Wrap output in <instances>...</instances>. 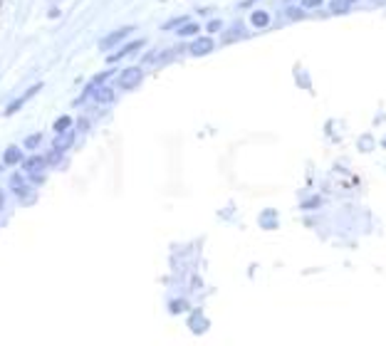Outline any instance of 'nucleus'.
I'll return each instance as SVG.
<instances>
[{
	"mask_svg": "<svg viewBox=\"0 0 386 346\" xmlns=\"http://www.w3.org/2000/svg\"><path fill=\"white\" fill-rule=\"evenodd\" d=\"M72 116H67V114H62L55 119V124H52V129H55V134H62V131H70L72 129Z\"/></svg>",
	"mask_w": 386,
	"mask_h": 346,
	"instance_id": "nucleus-13",
	"label": "nucleus"
},
{
	"mask_svg": "<svg viewBox=\"0 0 386 346\" xmlns=\"http://www.w3.org/2000/svg\"><path fill=\"white\" fill-rule=\"evenodd\" d=\"M347 8H349L347 0H334L332 3V13H347Z\"/></svg>",
	"mask_w": 386,
	"mask_h": 346,
	"instance_id": "nucleus-18",
	"label": "nucleus"
},
{
	"mask_svg": "<svg viewBox=\"0 0 386 346\" xmlns=\"http://www.w3.org/2000/svg\"><path fill=\"white\" fill-rule=\"evenodd\" d=\"M20 166H22V173H25V176H30V173L45 171V168H47V161H45V156L33 154V156H27V158H22Z\"/></svg>",
	"mask_w": 386,
	"mask_h": 346,
	"instance_id": "nucleus-8",
	"label": "nucleus"
},
{
	"mask_svg": "<svg viewBox=\"0 0 386 346\" xmlns=\"http://www.w3.org/2000/svg\"><path fill=\"white\" fill-rule=\"evenodd\" d=\"M77 129H79V131H87V129H89V121H87V119H79Z\"/></svg>",
	"mask_w": 386,
	"mask_h": 346,
	"instance_id": "nucleus-23",
	"label": "nucleus"
},
{
	"mask_svg": "<svg viewBox=\"0 0 386 346\" xmlns=\"http://www.w3.org/2000/svg\"><path fill=\"white\" fill-rule=\"evenodd\" d=\"M72 144H75V131L70 129V131H62V134L55 136V141H52V149H57V151H62V154H65V151H67Z\"/></svg>",
	"mask_w": 386,
	"mask_h": 346,
	"instance_id": "nucleus-11",
	"label": "nucleus"
},
{
	"mask_svg": "<svg viewBox=\"0 0 386 346\" xmlns=\"http://www.w3.org/2000/svg\"><path fill=\"white\" fill-rule=\"evenodd\" d=\"M319 5H322V0H302V8H319Z\"/></svg>",
	"mask_w": 386,
	"mask_h": 346,
	"instance_id": "nucleus-21",
	"label": "nucleus"
},
{
	"mask_svg": "<svg viewBox=\"0 0 386 346\" xmlns=\"http://www.w3.org/2000/svg\"><path fill=\"white\" fill-rule=\"evenodd\" d=\"M114 77H116V72H114V70H104V72H99V75H94V77H92V79H89V82H87V87L82 89V94H79L77 99L72 101V104H75V107H82V104H87V101L92 99V94H94V92H96V89H99V87H104V84H109V79H114Z\"/></svg>",
	"mask_w": 386,
	"mask_h": 346,
	"instance_id": "nucleus-2",
	"label": "nucleus"
},
{
	"mask_svg": "<svg viewBox=\"0 0 386 346\" xmlns=\"http://www.w3.org/2000/svg\"><path fill=\"white\" fill-rule=\"evenodd\" d=\"M10 188L15 191V195H18L20 200H27V203L35 200L33 183H27V178H22V173H13V176H10Z\"/></svg>",
	"mask_w": 386,
	"mask_h": 346,
	"instance_id": "nucleus-6",
	"label": "nucleus"
},
{
	"mask_svg": "<svg viewBox=\"0 0 386 346\" xmlns=\"http://www.w3.org/2000/svg\"><path fill=\"white\" fill-rule=\"evenodd\" d=\"M38 92H42V82H35V84H30V87H27V89L22 92V96H18V99H13V101H10V104L5 107V112H3V114H5V116L18 114L20 109H22V107H25V104H27V101H30L33 96L38 94Z\"/></svg>",
	"mask_w": 386,
	"mask_h": 346,
	"instance_id": "nucleus-5",
	"label": "nucleus"
},
{
	"mask_svg": "<svg viewBox=\"0 0 386 346\" xmlns=\"http://www.w3.org/2000/svg\"><path fill=\"white\" fill-rule=\"evenodd\" d=\"M27 181H30L33 186H42V183H45V171L30 173V176H27Z\"/></svg>",
	"mask_w": 386,
	"mask_h": 346,
	"instance_id": "nucleus-17",
	"label": "nucleus"
},
{
	"mask_svg": "<svg viewBox=\"0 0 386 346\" xmlns=\"http://www.w3.org/2000/svg\"><path fill=\"white\" fill-rule=\"evenodd\" d=\"M156 59H158V52H156V50H151V52H146V55L141 57V64H154Z\"/></svg>",
	"mask_w": 386,
	"mask_h": 346,
	"instance_id": "nucleus-19",
	"label": "nucleus"
},
{
	"mask_svg": "<svg viewBox=\"0 0 386 346\" xmlns=\"http://www.w3.org/2000/svg\"><path fill=\"white\" fill-rule=\"evenodd\" d=\"M20 161H22V149L15 146V144H10V146L3 151V166H18Z\"/></svg>",
	"mask_w": 386,
	"mask_h": 346,
	"instance_id": "nucleus-10",
	"label": "nucleus"
},
{
	"mask_svg": "<svg viewBox=\"0 0 386 346\" xmlns=\"http://www.w3.org/2000/svg\"><path fill=\"white\" fill-rule=\"evenodd\" d=\"M252 3H258V0H243V3H240V8H250Z\"/></svg>",
	"mask_w": 386,
	"mask_h": 346,
	"instance_id": "nucleus-24",
	"label": "nucleus"
},
{
	"mask_svg": "<svg viewBox=\"0 0 386 346\" xmlns=\"http://www.w3.org/2000/svg\"><path fill=\"white\" fill-rule=\"evenodd\" d=\"M134 32H136L134 25H124V27H116V30H112L107 38L99 40V50H102V52H112V50H116L121 42H126V38H129V35H134Z\"/></svg>",
	"mask_w": 386,
	"mask_h": 346,
	"instance_id": "nucleus-4",
	"label": "nucleus"
},
{
	"mask_svg": "<svg viewBox=\"0 0 386 346\" xmlns=\"http://www.w3.org/2000/svg\"><path fill=\"white\" fill-rule=\"evenodd\" d=\"M144 45H146V40H144V38L129 40V42H121L116 50H112V52H109V57H104V59H107V64L112 67V64H116V62H121V59H126V57H132V55H136V52H139Z\"/></svg>",
	"mask_w": 386,
	"mask_h": 346,
	"instance_id": "nucleus-3",
	"label": "nucleus"
},
{
	"mask_svg": "<svg viewBox=\"0 0 386 346\" xmlns=\"http://www.w3.org/2000/svg\"><path fill=\"white\" fill-rule=\"evenodd\" d=\"M40 144H42V134H30L25 141H22V149H27V151H35Z\"/></svg>",
	"mask_w": 386,
	"mask_h": 346,
	"instance_id": "nucleus-15",
	"label": "nucleus"
},
{
	"mask_svg": "<svg viewBox=\"0 0 386 346\" xmlns=\"http://www.w3.org/2000/svg\"><path fill=\"white\" fill-rule=\"evenodd\" d=\"M250 25L252 27H268L270 25V15L265 10H255L250 15Z\"/></svg>",
	"mask_w": 386,
	"mask_h": 346,
	"instance_id": "nucleus-14",
	"label": "nucleus"
},
{
	"mask_svg": "<svg viewBox=\"0 0 386 346\" xmlns=\"http://www.w3.org/2000/svg\"><path fill=\"white\" fill-rule=\"evenodd\" d=\"M183 22H188V18H186V15H181V18H171L169 22H164V25H161V30H178Z\"/></svg>",
	"mask_w": 386,
	"mask_h": 346,
	"instance_id": "nucleus-16",
	"label": "nucleus"
},
{
	"mask_svg": "<svg viewBox=\"0 0 386 346\" xmlns=\"http://www.w3.org/2000/svg\"><path fill=\"white\" fill-rule=\"evenodd\" d=\"M290 18L292 20H302L305 18V10H290Z\"/></svg>",
	"mask_w": 386,
	"mask_h": 346,
	"instance_id": "nucleus-22",
	"label": "nucleus"
},
{
	"mask_svg": "<svg viewBox=\"0 0 386 346\" xmlns=\"http://www.w3.org/2000/svg\"><path fill=\"white\" fill-rule=\"evenodd\" d=\"M186 50H188L191 57H206V55H211L215 50V42H213V38H196Z\"/></svg>",
	"mask_w": 386,
	"mask_h": 346,
	"instance_id": "nucleus-7",
	"label": "nucleus"
},
{
	"mask_svg": "<svg viewBox=\"0 0 386 346\" xmlns=\"http://www.w3.org/2000/svg\"><path fill=\"white\" fill-rule=\"evenodd\" d=\"M347 3H357V0H347Z\"/></svg>",
	"mask_w": 386,
	"mask_h": 346,
	"instance_id": "nucleus-26",
	"label": "nucleus"
},
{
	"mask_svg": "<svg viewBox=\"0 0 386 346\" xmlns=\"http://www.w3.org/2000/svg\"><path fill=\"white\" fill-rule=\"evenodd\" d=\"M198 32H201V25H198V22H191V20H188V22H183V25L176 30V35H178V38H196Z\"/></svg>",
	"mask_w": 386,
	"mask_h": 346,
	"instance_id": "nucleus-12",
	"label": "nucleus"
},
{
	"mask_svg": "<svg viewBox=\"0 0 386 346\" xmlns=\"http://www.w3.org/2000/svg\"><path fill=\"white\" fill-rule=\"evenodd\" d=\"M220 27H223V22H220V20H211V22H208V25H206V30H208V32H218V30H220Z\"/></svg>",
	"mask_w": 386,
	"mask_h": 346,
	"instance_id": "nucleus-20",
	"label": "nucleus"
},
{
	"mask_svg": "<svg viewBox=\"0 0 386 346\" xmlns=\"http://www.w3.org/2000/svg\"><path fill=\"white\" fill-rule=\"evenodd\" d=\"M3 205H5V193H3V188H0V211H3Z\"/></svg>",
	"mask_w": 386,
	"mask_h": 346,
	"instance_id": "nucleus-25",
	"label": "nucleus"
},
{
	"mask_svg": "<svg viewBox=\"0 0 386 346\" xmlns=\"http://www.w3.org/2000/svg\"><path fill=\"white\" fill-rule=\"evenodd\" d=\"M96 107H109V104H114L116 101V87H109V84H104V87H99L94 94H92Z\"/></svg>",
	"mask_w": 386,
	"mask_h": 346,
	"instance_id": "nucleus-9",
	"label": "nucleus"
},
{
	"mask_svg": "<svg viewBox=\"0 0 386 346\" xmlns=\"http://www.w3.org/2000/svg\"><path fill=\"white\" fill-rule=\"evenodd\" d=\"M141 79H144V70L139 64H132V67H124L121 72H116L114 87L119 92H134L136 87L141 84Z\"/></svg>",
	"mask_w": 386,
	"mask_h": 346,
	"instance_id": "nucleus-1",
	"label": "nucleus"
}]
</instances>
